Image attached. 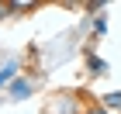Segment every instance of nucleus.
<instances>
[{
  "mask_svg": "<svg viewBox=\"0 0 121 114\" xmlns=\"http://www.w3.org/2000/svg\"><path fill=\"white\" fill-rule=\"evenodd\" d=\"M45 114H83V104H80L76 93H56L52 100H48Z\"/></svg>",
  "mask_w": 121,
  "mask_h": 114,
  "instance_id": "1",
  "label": "nucleus"
},
{
  "mask_svg": "<svg viewBox=\"0 0 121 114\" xmlns=\"http://www.w3.org/2000/svg\"><path fill=\"white\" fill-rule=\"evenodd\" d=\"M31 93H35V80H28V76H14L7 83V97L10 100H28Z\"/></svg>",
  "mask_w": 121,
  "mask_h": 114,
  "instance_id": "2",
  "label": "nucleus"
},
{
  "mask_svg": "<svg viewBox=\"0 0 121 114\" xmlns=\"http://www.w3.org/2000/svg\"><path fill=\"white\" fill-rule=\"evenodd\" d=\"M17 69H21V59H17V55H10L7 62H4V66H0V86H7L10 80H14V76H17Z\"/></svg>",
  "mask_w": 121,
  "mask_h": 114,
  "instance_id": "3",
  "label": "nucleus"
},
{
  "mask_svg": "<svg viewBox=\"0 0 121 114\" xmlns=\"http://www.w3.org/2000/svg\"><path fill=\"white\" fill-rule=\"evenodd\" d=\"M100 107H104L107 114H118V111H121V90H111V93H104V97H100Z\"/></svg>",
  "mask_w": 121,
  "mask_h": 114,
  "instance_id": "4",
  "label": "nucleus"
},
{
  "mask_svg": "<svg viewBox=\"0 0 121 114\" xmlns=\"http://www.w3.org/2000/svg\"><path fill=\"white\" fill-rule=\"evenodd\" d=\"M86 69H90V76H104V73H107V62L90 52V55H86Z\"/></svg>",
  "mask_w": 121,
  "mask_h": 114,
  "instance_id": "5",
  "label": "nucleus"
},
{
  "mask_svg": "<svg viewBox=\"0 0 121 114\" xmlns=\"http://www.w3.org/2000/svg\"><path fill=\"white\" fill-rule=\"evenodd\" d=\"M93 31H97V35H104V31H107V17H104V14L93 21Z\"/></svg>",
  "mask_w": 121,
  "mask_h": 114,
  "instance_id": "6",
  "label": "nucleus"
},
{
  "mask_svg": "<svg viewBox=\"0 0 121 114\" xmlns=\"http://www.w3.org/2000/svg\"><path fill=\"white\" fill-rule=\"evenodd\" d=\"M83 114H107V111H104L100 104H93V107H83Z\"/></svg>",
  "mask_w": 121,
  "mask_h": 114,
  "instance_id": "7",
  "label": "nucleus"
},
{
  "mask_svg": "<svg viewBox=\"0 0 121 114\" xmlns=\"http://www.w3.org/2000/svg\"><path fill=\"white\" fill-rule=\"evenodd\" d=\"M7 14H10V10H7V4H0V21L7 17Z\"/></svg>",
  "mask_w": 121,
  "mask_h": 114,
  "instance_id": "8",
  "label": "nucleus"
}]
</instances>
